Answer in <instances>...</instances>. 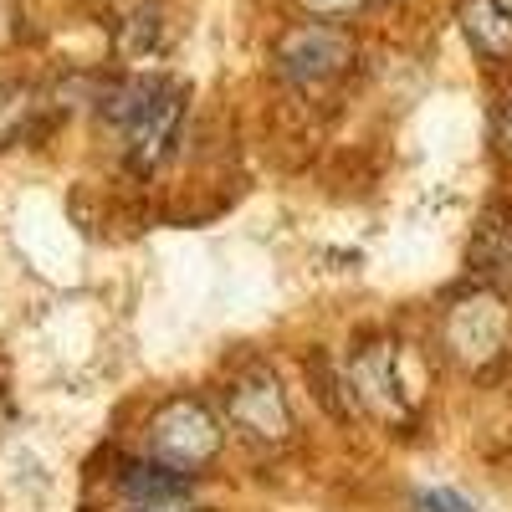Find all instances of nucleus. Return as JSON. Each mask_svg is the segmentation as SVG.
Wrapping results in <instances>:
<instances>
[{"label":"nucleus","instance_id":"f257e3e1","mask_svg":"<svg viewBox=\"0 0 512 512\" xmlns=\"http://www.w3.org/2000/svg\"><path fill=\"white\" fill-rule=\"evenodd\" d=\"M98 113L118 134L123 159L134 169H154L180 134V88L164 77H128L113 88H98Z\"/></svg>","mask_w":512,"mask_h":512},{"label":"nucleus","instance_id":"f03ea898","mask_svg":"<svg viewBox=\"0 0 512 512\" xmlns=\"http://www.w3.org/2000/svg\"><path fill=\"white\" fill-rule=\"evenodd\" d=\"M221 451V420L200 400H169L154 420H149V456L164 466L195 472L210 456Z\"/></svg>","mask_w":512,"mask_h":512},{"label":"nucleus","instance_id":"7ed1b4c3","mask_svg":"<svg viewBox=\"0 0 512 512\" xmlns=\"http://www.w3.org/2000/svg\"><path fill=\"white\" fill-rule=\"evenodd\" d=\"M354 62V36L333 21H308V26H292L277 41V67L287 82L297 88H323L338 72H349Z\"/></svg>","mask_w":512,"mask_h":512},{"label":"nucleus","instance_id":"20e7f679","mask_svg":"<svg viewBox=\"0 0 512 512\" xmlns=\"http://www.w3.org/2000/svg\"><path fill=\"white\" fill-rule=\"evenodd\" d=\"M349 390L364 400V410H374L379 420H405L420 400L415 379L405 369L400 344H369L354 364H349Z\"/></svg>","mask_w":512,"mask_h":512},{"label":"nucleus","instance_id":"39448f33","mask_svg":"<svg viewBox=\"0 0 512 512\" xmlns=\"http://www.w3.org/2000/svg\"><path fill=\"white\" fill-rule=\"evenodd\" d=\"M236 431L246 441H262V446H277L292 436V405H287V390L282 379L262 364H251L236 384H231V400H226Z\"/></svg>","mask_w":512,"mask_h":512},{"label":"nucleus","instance_id":"423d86ee","mask_svg":"<svg viewBox=\"0 0 512 512\" xmlns=\"http://www.w3.org/2000/svg\"><path fill=\"white\" fill-rule=\"evenodd\" d=\"M446 344L466 359V364H482V359H497L502 344H507V313L497 297L477 292V297H461L446 318Z\"/></svg>","mask_w":512,"mask_h":512},{"label":"nucleus","instance_id":"0eeeda50","mask_svg":"<svg viewBox=\"0 0 512 512\" xmlns=\"http://www.w3.org/2000/svg\"><path fill=\"white\" fill-rule=\"evenodd\" d=\"M472 272L487 287H512V216L492 210L472 236Z\"/></svg>","mask_w":512,"mask_h":512},{"label":"nucleus","instance_id":"6e6552de","mask_svg":"<svg viewBox=\"0 0 512 512\" xmlns=\"http://www.w3.org/2000/svg\"><path fill=\"white\" fill-rule=\"evenodd\" d=\"M461 31L482 57L492 62L512 57V11L497 0H461Z\"/></svg>","mask_w":512,"mask_h":512},{"label":"nucleus","instance_id":"1a4fd4ad","mask_svg":"<svg viewBox=\"0 0 512 512\" xmlns=\"http://www.w3.org/2000/svg\"><path fill=\"white\" fill-rule=\"evenodd\" d=\"M118 492L128 502H169V497H190V472L180 466H164V461H128L118 472Z\"/></svg>","mask_w":512,"mask_h":512},{"label":"nucleus","instance_id":"9d476101","mask_svg":"<svg viewBox=\"0 0 512 512\" xmlns=\"http://www.w3.org/2000/svg\"><path fill=\"white\" fill-rule=\"evenodd\" d=\"M159 36H164V21H159V6H139V11H128L123 21H118V31H113V47H118V57H149V52H159Z\"/></svg>","mask_w":512,"mask_h":512},{"label":"nucleus","instance_id":"9b49d317","mask_svg":"<svg viewBox=\"0 0 512 512\" xmlns=\"http://www.w3.org/2000/svg\"><path fill=\"white\" fill-rule=\"evenodd\" d=\"M415 512H477L466 497H456V492H446V487H436V492H420L415 497Z\"/></svg>","mask_w":512,"mask_h":512},{"label":"nucleus","instance_id":"f8f14e48","mask_svg":"<svg viewBox=\"0 0 512 512\" xmlns=\"http://www.w3.org/2000/svg\"><path fill=\"white\" fill-rule=\"evenodd\" d=\"M21 41V11L16 0H0V47H16Z\"/></svg>","mask_w":512,"mask_h":512},{"label":"nucleus","instance_id":"ddd939ff","mask_svg":"<svg viewBox=\"0 0 512 512\" xmlns=\"http://www.w3.org/2000/svg\"><path fill=\"white\" fill-rule=\"evenodd\" d=\"M303 6H308L313 16H323V21H338V16H349V11H359L364 0H303Z\"/></svg>","mask_w":512,"mask_h":512},{"label":"nucleus","instance_id":"4468645a","mask_svg":"<svg viewBox=\"0 0 512 512\" xmlns=\"http://www.w3.org/2000/svg\"><path fill=\"white\" fill-rule=\"evenodd\" d=\"M128 512H195L190 497H169V502H128Z\"/></svg>","mask_w":512,"mask_h":512},{"label":"nucleus","instance_id":"2eb2a0df","mask_svg":"<svg viewBox=\"0 0 512 512\" xmlns=\"http://www.w3.org/2000/svg\"><path fill=\"white\" fill-rule=\"evenodd\" d=\"M497 144H502V154L512 159V93H507V103H502V113H497Z\"/></svg>","mask_w":512,"mask_h":512}]
</instances>
